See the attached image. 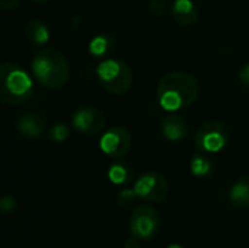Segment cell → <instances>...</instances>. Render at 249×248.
Masks as SVG:
<instances>
[{
	"label": "cell",
	"mask_w": 249,
	"mask_h": 248,
	"mask_svg": "<svg viewBox=\"0 0 249 248\" xmlns=\"http://www.w3.org/2000/svg\"><path fill=\"white\" fill-rule=\"evenodd\" d=\"M197 80L185 72H169L162 76L158 85V99L163 110L179 111L190 107L198 96Z\"/></svg>",
	"instance_id": "obj_1"
},
{
	"label": "cell",
	"mask_w": 249,
	"mask_h": 248,
	"mask_svg": "<svg viewBox=\"0 0 249 248\" xmlns=\"http://www.w3.org/2000/svg\"><path fill=\"white\" fill-rule=\"evenodd\" d=\"M32 75L39 85L48 89L64 86L70 77V67L64 56L54 48L36 50L32 63Z\"/></svg>",
	"instance_id": "obj_2"
},
{
	"label": "cell",
	"mask_w": 249,
	"mask_h": 248,
	"mask_svg": "<svg viewBox=\"0 0 249 248\" xmlns=\"http://www.w3.org/2000/svg\"><path fill=\"white\" fill-rule=\"evenodd\" d=\"M34 95L32 77L15 63H3L0 67V99L16 107L28 102Z\"/></svg>",
	"instance_id": "obj_3"
},
{
	"label": "cell",
	"mask_w": 249,
	"mask_h": 248,
	"mask_svg": "<svg viewBox=\"0 0 249 248\" xmlns=\"http://www.w3.org/2000/svg\"><path fill=\"white\" fill-rule=\"evenodd\" d=\"M99 83L112 95H124L134 82L131 67L121 58H105L96 67Z\"/></svg>",
	"instance_id": "obj_4"
},
{
	"label": "cell",
	"mask_w": 249,
	"mask_h": 248,
	"mask_svg": "<svg viewBox=\"0 0 249 248\" xmlns=\"http://www.w3.org/2000/svg\"><path fill=\"white\" fill-rule=\"evenodd\" d=\"M231 137L229 129L216 120L204 121L196 132V148L203 153H217L228 145Z\"/></svg>",
	"instance_id": "obj_5"
},
{
	"label": "cell",
	"mask_w": 249,
	"mask_h": 248,
	"mask_svg": "<svg viewBox=\"0 0 249 248\" xmlns=\"http://www.w3.org/2000/svg\"><path fill=\"white\" fill-rule=\"evenodd\" d=\"M130 229L133 237L140 241L155 238L160 229V216L158 210L147 205L134 208L130 216Z\"/></svg>",
	"instance_id": "obj_6"
},
{
	"label": "cell",
	"mask_w": 249,
	"mask_h": 248,
	"mask_svg": "<svg viewBox=\"0 0 249 248\" xmlns=\"http://www.w3.org/2000/svg\"><path fill=\"white\" fill-rule=\"evenodd\" d=\"M134 190L140 199L150 203H160L169 194V183L160 172L147 171L137 178Z\"/></svg>",
	"instance_id": "obj_7"
},
{
	"label": "cell",
	"mask_w": 249,
	"mask_h": 248,
	"mask_svg": "<svg viewBox=\"0 0 249 248\" xmlns=\"http://www.w3.org/2000/svg\"><path fill=\"white\" fill-rule=\"evenodd\" d=\"M99 146L107 156L120 159L131 149V134L124 126H114L102 134Z\"/></svg>",
	"instance_id": "obj_8"
},
{
	"label": "cell",
	"mask_w": 249,
	"mask_h": 248,
	"mask_svg": "<svg viewBox=\"0 0 249 248\" xmlns=\"http://www.w3.org/2000/svg\"><path fill=\"white\" fill-rule=\"evenodd\" d=\"M73 129L86 136H96L107 126V115L96 107L79 108L71 118Z\"/></svg>",
	"instance_id": "obj_9"
},
{
	"label": "cell",
	"mask_w": 249,
	"mask_h": 248,
	"mask_svg": "<svg viewBox=\"0 0 249 248\" xmlns=\"http://www.w3.org/2000/svg\"><path fill=\"white\" fill-rule=\"evenodd\" d=\"M15 130L19 136L28 140L39 139L47 130V121L38 111H28L20 114L15 121Z\"/></svg>",
	"instance_id": "obj_10"
},
{
	"label": "cell",
	"mask_w": 249,
	"mask_h": 248,
	"mask_svg": "<svg viewBox=\"0 0 249 248\" xmlns=\"http://www.w3.org/2000/svg\"><path fill=\"white\" fill-rule=\"evenodd\" d=\"M171 13L175 22L182 26H191L200 18V9L193 0H175Z\"/></svg>",
	"instance_id": "obj_11"
},
{
	"label": "cell",
	"mask_w": 249,
	"mask_h": 248,
	"mask_svg": "<svg viewBox=\"0 0 249 248\" xmlns=\"http://www.w3.org/2000/svg\"><path fill=\"white\" fill-rule=\"evenodd\" d=\"M160 129H162L163 137L169 142H181L188 134L187 121L177 114H169V115L163 117V120L160 123Z\"/></svg>",
	"instance_id": "obj_12"
},
{
	"label": "cell",
	"mask_w": 249,
	"mask_h": 248,
	"mask_svg": "<svg viewBox=\"0 0 249 248\" xmlns=\"http://www.w3.org/2000/svg\"><path fill=\"white\" fill-rule=\"evenodd\" d=\"M25 37L34 48L41 50L50 39V28L39 19H31L25 25Z\"/></svg>",
	"instance_id": "obj_13"
},
{
	"label": "cell",
	"mask_w": 249,
	"mask_h": 248,
	"mask_svg": "<svg viewBox=\"0 0 249 248\" xmlns=\"http://www.w3.org/2000/svg\"><path fill=\"white\" fill-rule=\"evenodd\" d=\"M115 47H117V41H115L114 35H111L108 32H102L90 39L89 53L92 57H95L98 60H105V58H109V56L114 53Z\"/></svg>",
	"instance_id": "obj_14"
},
{
	"label": "cell",
	"mask_w": 249,
	"mask_h": 248,
	"mask_svg": "<svg viewBox=\"0 0 249 248\" xmlns=\"http://www.w3.org/2000/svg\"><path fill=\"white\" fill-rule=\"evenodd\" d=\"M108 178L115 186L130 184L134 178V167L125 161H117L108 168Z\"/></svg>",
	"instance_id": "obj_15"
},
{
	"label": "cell",
	"mask_w": 249,
	"mask_h": 248,
	"mask_svg": "<svg viewBox=\"0 0 249 248\" xmlns=\"http://www.w3.org/2000/svg\"><path fill=\"white\" fill-rule=\"evenodd\" d=\"M229 200L238 209L249 208V175L241 177L229 190Z\"/></svg>",
	"instance_id": "obj_16"
},
{
	"label": "cell",
	"mask_w": 249,
	"mask_h": 248,
	"mask_svg": "<svg viewBox=\"0 0 249 248\" xmlns=\"http://www.w3.org/2000/svg\"><path fill=\"white\" fill-rule=\"evenodd\" d=\"M191 172L198 178H206L213 172V162L203 152L197 153L191 159Z\"/></svg>",
	"instance_id": "obj_17"
},
{
	"label": "cell",
	"mask_w": 249,
	"mask_h": 248,
	"mask_svg": "<svg viewBox=\"0 0 249 248\" xmlns=\"http://www.w3.org/2000/svg\"><path fill=\"white\" fill-rule=\"evenodd\" d=\"M69 137H70V129L67 124L63 123L53 126L48 132V139L53 143H64Z\"/></svg>",
	"instance_id": "obj_18"
},
{
	"label": "cell",
	"mask_w": 249,
	"mask_h": 248,
	"mask_svg": "<svg viewBox=\"0 0 249 248\" xmlns=\"http://www.w3.org/2000/svg\"><path fill=\"white\" fill-rule=\"evenodd\" d=\"M136 197H139V196H137L134 187H133V189L125 187V189H123V190H120V191L117 193L115 200H117V203H118L121 208H127V206H130V205L136 200Z\"/></svg>",
	"instance_id": "obj_19"
},
{
	"label": "cell",
	"mask_w": 249,
	"mask_h": 248,
	"mask_svg": "<svg viewBox=\"0 0 249 248\" xmlns=\"http://www.w3.org/2000/svg\"><path fill=\"white\" fill-rule=\"evenodd\" d=\"M18 206V202L13 196L7 194V196H3L1 200H0V210L1 213H12Z\"/></svg>",
	"instance_id": "obj_20"
},
{
	"label": "cell",
	"mask_w": 249,
	"mask_h": 248,
	"mask_svg": "<svg viewBox=\"0 0 249 248\" xmlns=\"http://www.w3.org/2000/svg\"><path fill=\"white\" fill-rule=\"evenodd\" d=\"M165 9V0H152L149 3V12L155 16H159Z\"/></svg>",
	"instance_id": "obj_21"
},
{
	"label": "cell",
	"mask_w": 249,
	"mask_h": 248,
	"mask_svg": "<svg viewBox=\"0 0 249 248\" xmlns=\"http://www.w3.org/2000/svg\"><path fill=\"white\" fill-rule=\"evenodd\" d=\"M239 80H241V83H242L244 86L249 88V63L248 64H245V66L241 69V72H239Z\"/></svg>",
	"instance_id": "obj_22"
},
{
	"label": "cell",
	"mask_w": 249,
	"mask_h": 248,
	"mask_svg": "<svg viewBox=\"0 0 249 248\" xmlns=\"http://www.w3.org/2000/svg\"><path fill=\"white\" fill-rule=\"evenodd\" d=\"M19 4V0H0V6L3 10H12Z\"/></svg>",
	"instance_id": "obj_23"
},
{
	"label": "cell",
	"mask_w": 249,
	"mask_h": 248,
	"mask_svg": "<svg viewBox=\"0 0 249 248\" xmlns=\"http://www.w3.org/2000/svg\"><path fill=\"white\" fill-rule=\"evenodd\" d=\"M124 248H142V244H140V240L133 237V238H128L124 244Z\"/></svg>",
	"instance_id": "obj_24"
},
{
	"label": "cell",
	"mask_w": 249,
	"mask_h": 248,
	"mask_svg": "<svg viewBox=\"0 0 249 248\" xmlns=\"http://www.w3.org/2000/svg\"><path fill=\"white\" fill-rule=\"evenodd\" d=\"M168 248H184L182 246H179V244H171Z\"/></svg>",
	"instance_id": "obj_25"
},
{
	"label": "cell",
	"mask_w": 249,
	"mask_h": 248,
	"mask_svg": "<svg viewBox=\"0 0 249 248\" xmlns=\"http://www.w3.org/2000/svg\"><path fill=\"white\" fill-rule=\"evenodd\" d=\"M32 1H36V3H47V1H51V0H32Z\"/></svg>",
	"instance_id": "obj_26"
},
{
	"label": "cell",
	"mask_w": 249,
	"mask_h": 248,
	"mask_svg": "<svg viewBox=\"0 0 249 248\" xmlns=\"http://www.w3.org/2000/svg\"><path fill=\"white\" fill-rule=\"evenodd\" d=\"M77 1H86V0H77Z\"/></svg>",
	"instance_id": "obj_27"
}]
</instances>
